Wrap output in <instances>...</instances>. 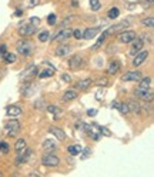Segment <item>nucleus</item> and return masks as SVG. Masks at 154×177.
Wrapping results in <instances>:
<instances>
[{
	"instance_id": "nucleus-47",
	"label": "nucleus",
	"mask_w": 154,
	"mask_h": 177,
	"mask_svg": "<svg viewBox=\"0 0 154 177\" xmlns=\"http://www.w3.org/2000/svg\"><path fill=\"white\" fill-rule=\"evenodd\" d=\"M103 96H104V90L101 88V90H99L97 93H96V99L100 100V99H103Z\"/></svg>"
},
{
	"instance_id": "nucleus-50",
	"label": "nucleus",
	"mask_w": 154,
	"mask_h": 177,
	"mask_svg": "<svg viewBox=\"0 0 154 177\" xmlns=\"http://www.w3.org/2000/svg\"><path fill=\"white\" fill-rule=\"evenodd\" d=\"M84 124H86V123H76V129L77 130H84Z\"/></svg>"
},
{
	"instance_id": "nucleus-24",
	"label": "nucleus",
	"mask_w": 154,
	"mask_h": 177,
	"mask_svg": "<svg viewBox=\"0 0 154 177\" xmlns=\"http://www.w3.org/2000/svg\"><path fill=\"white\" fill-rule=\"evenodd\" d=\"M77 96H78V93H77L76 90H67V91H64V94H63V97L61 99L64 100V101H70V100H74L77 99Z\"/></svg>"
},
{
	"instance_id": "nucleus-33",
	"label": "nucleus",
	"mask_w": 154,
	"mask_h": 177,
	"mask_svg": "<svg viewBox=\"0 0 154 177\" xmlns=\"http://www.w3.org/2000/svg\"><path fill=\"white\" fill-rule=\"evenodd\" d=\"M49 39H50V32H47V30H43V32H40V33H39V40H40V42H47V40H49Z\"/></svg>"
},
{
	"instance_id": "nucleus-21",
	"label": "nucleus",
	"mask_w": 154,
	"mask_h": 177,
	"mask_svg": "<svg viewBox=\"0 0 154 177\" xmlns=\"http://www.w3.org/2000/svg\"><path fill=\"white\" fill-rule=\"evenodd\" d=\"M91 84H93V80L91 79H83L78 83H76V88H78V90H87Z\"/></svg>"
},
{
	"instance_id": "nucleus-14",
	"label": "nucleus",
	"mask_w": 154,
	"mask_h": 177,
	"mask_svg": "<svg viewBox=\"0 0 154 177\" xmlns=\"http://www.w3.org/2000/svg\"><path fill=\"white\" fill-rule=\"evenodd\" d=\"M141 79V72L138 70H134V72H127L123 74L121 80L123 81H136V80H140Z\"/></svg>"
},
{
	"instance_id": "nucleus-9",
	"label": "nucleus",
	"mask_w": 154,
	"mask_h": 177,
	"mask_svg": "<svg viewBox=\"0 0 154 177\" xmlns=\"http://www.w3.org/2000/svg\"><path fill=\"white\" fill-rule=\"evenodd\" d=\"M129 27H130V23H129V20H124V22L117 23V24L111 26L110 29L107 30V34H110V33H121V32L127 30Z\"/></svg>"
},
{
	"instance_id": "nucleus-57",
	"label": "nucleus",
	"mask_w": 154,
	"mask_h": 177,
	"mask_svg": "<svg viewBox=\"0 0 154 177\" xmlns=\"http://www.w3.org/2000/svg\"><path fill=\"white\" fill-rule=\"evenodd\" d=\"M77 4H78V3H77L76 0H73V1H71V6H73V7H76Z\"/></svg>"
},
{
	"instance_id": "nucleus-37",
	"label": "nucleus",
	"mask_w": 154,
	"mask_h": 177,
	"mask_svg": "<svg viewBox=\"0 0 154 177\" xmlns=\"http://www.w3.org/2000/svg\"><path fill=\"white\" fill-rule=\"evenodd\" d=\"M9 150H10V146H9V143H6V142H1V143H0V152H1L3 154L9 153Z\"/></svg>"
},
{
	"instance_id": "nucleus-56",
	"label": "nucleus",
	"mask_w": 154,
	"mask_h": 177,
	"mask_svg": "<svg viewBox=\"0 0 154 177\" xmlns=\"http://www.w3.org/2000/svg\"><path fill=\"white\" fill-rule=\"evenodd\" d=\"M27 177H42V176H39V174H36V173H29Z\"/></svg>"
},
{
	"instance_id": "nucleus-16",
	"label": "nucleus",
	"mask_w": 154,
	"mask_h": 177,
	"mask_svg": "<svg viewBox=\"0 0 154 177\" xmlns=\"http://www.w3.org/2000/svg\"><path fill=\"white\" fill-rule=\"evenodd\" d=\"M42 149H43L44 153H52V152H54L56 149H57V144H56L54 140L47 139V140H44L43 143H42Z\"/></svg>"
},
{
	"instance_id": "nucleus-49",
	"label": "nucleus",
	"mask_w": 154,
	"mask_h": 177,
	"mask_svg": "<svg viewBox=\"0 0 154 177\" xmlns=\"http://www.w3.org/2000/svg\"><path fill=\"white\" fill-rule=\"evenodd\" d=\"M39 22H40V19H39V17H32V19H30V23L34 24V26H39Z\"/></svg>"
},
{
	"instance_id": "nucleus-29",
	"label": "nucleus",
	"mask_w": 154,
	"mask_h": 177,
	"mask_svg": "<svg viewBox=\"0 0 154 177\" xmlns=\"http://www.w3.org/2000/svg\"><path fill=\"white\" fill-rule=\"evenodd\" d=\"M32 93H33V84H30V83L23 84L22 94H24V96H32Z\"/></svg>"
},
{
	"instance_id": "nucleus-26",
	"label": "nucleus",
	"mask_w": 154,
	"mask_h": 177,
	"mask_svg": "<svg viewBox=\"0 0 154 177\" xmlns=\"http://www.w3.org/2000/svg\"><path fill=\"white\" fill-rule=\"evenodd\" d=\"M54 74V69L50 67V69H43L40 73H39V77L40 79H47V77H52Z\"/></svg>"
},
{
	"instance_id": "nucleus-20",
	"label": "nucleus",
	"mask_w": 154,
	"mask_h": 177,
	"mask_svg": "<svg viewBox=\"0 0 154 177\" xmlns=\"http://www.w3.org/2000/svg\"><path fill=\"white\" fill-rule=\"evenodd\" d=\"M99 33V27H91V29H86L84 32H83V39H86V40H91V39H94L96 37V34Z\"/></svg>"
},
{
	"instance_id": "nucleus-1",
	"label": "nucleus",
	"mask_w": 154,
	"mask_h": 177,
	"mask_svg": "<svg viewBox=\"0 0 154 177\" xmlns=\"http://www.w3.org/2000/svg\"><path fill=\"white\" fill-rule=\"evenodd\" d=\"M84 132L87 133L88 136L94 140V142H97L100 140L103 136H101V133H100V127L99 124H96V123H91V124H84Z\"/></svg>"
},
{
	"instance_id": "nucleus-23",
	"label": "nucleus",
	"mask_w": 154,
	"mask_h": 177,
	"mask_svg": "<svg viewBox=\"0 0 154 177\" xmlns=\"http://www.w3.org/2000/svg\"><path fill=\"white\" fill-rule=\"evenodd\" d=\"M67 152H69L70 156H78L81 152H83V147H81L80 144H71V146L67 147Z\"/></svg>"
},
{
	"instance_id": "nucleus-7",
	"label": "nucleus",
	"mask_w": 154,
	"mask_h": 177,
	"mask_svg": "<svg viewBox=\"0 0 154 177\" xmlns=\"http://www.w3.org/2000/svg\"><path fill=\"white\" fill-rule=\"evenodd\" d=\"M37 32V26H34L32 23H24L19 27V34L20 36H33Z\"/></svg>"
},
{
	"instance_id": "nucleus-55",
	"label": "nucleus",
	"mask_w": 154,
	"mask_h": 177,
	"mask_svg": "<svg viewBox=\"0 0 154 177\" xmlns=\"http://www.w3.org/2000/svg\"><path fill=\"white\" fill-rule=\"evenodd\" d=\"M22 14H23V10H16L14 11V16H17V17H20Z\"/></svg>"
},
{
	"instance_id": "nucleus-31",
	"label": "nucleus",
	"mask_w": 154,
	"mask_h": 177,
	"mask_svg": "<svg viewBox=\"0 0 154 177\" xmlns=\"http://www.w3.org/2000/svg\"><path fill=\"white\" fill-rule=\"evenodd\" d=\"M24 147H26V140H24V139H19V140L16 142V144H14V150H16L17 153L22 152Z\"/></svg>"
},
{
	"instance_id": "nucleus-36",
	"label": "nucleus",
	"mask_w": 154,
	"mask_h": 177,
	"mask_svg": "<svg viewBox=\"0 0 154 177\" xmlns=\"http://www.w3.org/2000/svg\"><path fill=\"white\" fill-rule=\"evenodd\" d=\"M119 111H120L121 114H129V113H130V110H129L127 103H120V104H119Z\"/></svg>"
},
{
	"instance_id": "nucleus-30",
	"label": "nucleus",
	"mask_w": 154,
	"mask_h": 177,
	"mask_svg": "<svg viewBox=\"0 0 154 177\" xmlns=\"http://www.w3.org/2000/svg\"><path fill=\"white\" fill-rule=\"evenodd\" d=\"M3 59H4L6 63H16V62H17V57H16L14 53H4Z\"/></svg>"
},
{
	"instance_id": "nucleus-10",
	"label": "nucleus",
	"mask_w": 154,
	"mask_h": 177,
	"mask_svg": "<svg viewBox=\"0 0 154 177\" xmlns=\"http://www.w3.org/2000/svg\"><path fill=\"white\" fill-rule=\"evenodd\" d=\"M83 57L80 55H74L73 57H70L69 59V67L71 69V70H78L80 67L83 66Z\"/></svg>"
},
{
	"instance_id": "nucleus-13",
	"label": "nucleus",
	"mask_w": 154,
	"mask_h": 177,
	"mask_svg": "<svg viewBox=\"0 0 154 177\" xmlns=\"http://www.w3.org/2000/svg\"><path fill=\"white\" fill-rule=\"evenodd\" d=\"M71 50H73V46H71V44H60V46H57V49H56V56H59V57H66L67 55L71 53Z\"/></svg>"
},
{
	"instance_id": "nucleus-40",
	"label": "nucleus",
	"mask_w": 154,
	"mask_h": 177,
	"mask_svg": "<svg viewBox=\"0 0 154 177\" xmlns=\"http://www.w3.org/2000/svg\"><path fill=\"white\" fill-rule=\"evenodd\" d=\"M99 127H100V133H101V136H103V134H104L106 137H110V136H111V132L107 129V127H104V126H99Z\"/></svg>"
},
{
	"instance_id": "nucleus-34",
	"label": "nucleus",
	"mask_w": 154,
	"mask_h": 177,
	"mask_svg": "<svg viewBox=\"0 0 154 177\" xmlns=\"http://www.w3.org/2000/svg\"><path fill=\"white\" fill-rule=\"evenodd\" d=\"M119 16H120V10L117 7H111L110 10H109V17L110 19H117Z\"/></svg>"
},
{
	"instance_id": "nucleus-41",
	"label": "nucleus",
	"mask_w": 154,
	"mask_h": 177,
	"mask_svg": "<svg viewBox=\"0 0 154 177\" xmlns=\"http://www.w3.org/2000/svg\"><path fill=\"white\" fill-rule=\"evenodd\" d=\"M56 20H57V17H56L54 13H50V14L47 16V23H49V24H52V26L56 24Z\"/></svg>"
},
{
	"instance_id": "nucleus-48",
	"label": "nucleus",
	"mask_w": 154,
	"mask_h": 177,
	"mask_svg": "<svg viewBox=\"0 0 154 177\" xmlns=\"http://www.w3.org/2000/svg\"><path fill=\"white\" fill-rule=\"evenodd\" d=\"M97 84H99V86H107V79H100L99 81H97Z\"/></svg>"
},
{
	"instance_id": "nucleus-42",
	"label": "nucleus",
	"mask_w": 154,
	"mask_h": 177,
	"mask_svg": "<svg viewBox=\"0 0 154 177\" xmlns=\"http://www.w3.org/2000/svg\"><path fill=\"white\" fill-rule=\"evenodd\" d=\"M71 36H74L77 40H80V39H83V32H81L80 29H77V30H74V32H73V34H71Z\"/></svg>"
},
{
	"instance_id": "nucleus-43",
	"label": "nucleus",
	"mask_w": 154,
	"mask_h": 177,
	"mask_svg": "<svg viewBox=\"0 0 154 177\" xmlns=\"http://www.w3.org/2000/svg\"><path fill=\"white\" fill-rule=\"evenodd\" d=\"M61 80L66 81V83H70V81H71V76L67 74V73H63V74H61Z\"/></svg>"
},
{
	"instance_id": "nucleus-54",
	"label": "nucleus",
	"mask_w": 154,
	"mask_h": 177,
	"mask_svg": "<svg viewBox=\"0 0 154 177\" xmlns=\"http://www.w3.org/2000/svg\"><path fill=\"white\" fill-rule=\"evenodd\" d=\"M83 150H84V154H83V159H86V157H87V156L90 154V150H88V149H83Z\"/></svg>"
},
{
	"instance_id": "nucleus-12",
	"label": "nucleus",
	"mask_w": 154,
	"mask_h": 177,
	"mask_svg": "<svg viewBox=\"0 0 154 177\" xmlns=\"http://www.w3.org/2000/svg\"><path fill=\"white\" fill-rule=\"evenodd\" d=\"M144 46V40H143V37L141 36H138V37H136L134 40L131 42V50H130V55L134 56V55H137L140 50H141V47Z\"/></svg>"
},
{
	"instance_id": "nucleus-38",
	"label": "nucleus",
	"mask_w": 154,
	"mask_h": 177,
	"mask_svg": "<svg viewBox=\"0 0 154 177\" xmlns=\"http://www.w3.org/2000/svg\"><path fill=\"white\" fill-rule=\"evenodd\" d=\"M141 24H143V26H147V27H153V26H154V19H153V17L143 19V20H141Z\"/></svg>"
},
{
	"instance_id": "nucleus-11",
	"label": "nucleus",
	"mask_w": 154,
	"mask_h": 177,
	"mask_svg": "<svg viewBox=\"0 0 154 177\" xmlns=\"http://www.w3.org/2000/svg\"><path fill=\"white\" fill-rule=\"evenodd\" d=\"M136 37H137L136 32H133V30H124V32H121L119 34V40L121 43H131Z\"/></svg>"
},
{
	"instance_id": "nucleus-22",
	"label": "nucleus",
	"mask_w": 154,
	"mask_h": 177,
	"mask_svg": "<svg viewBox=\"0 0 154 177\" xmlns=\"http://www.w3.org/2000/svg\"><path fill=\"white\" fill-rule=\"evenodd\" d=\"M127 106H129V110L130 113H136V114H140L141 113V107H140V103H137V101H127Z\"/></svg>"
},
{
	"instance_id": "nucleus-6",
	"label": "nucleus",
	"mask_w": 154,
	"mask_h": 177,
	"mask_svg": "<svg viewBox=\"0 0 154 177\" xmlns=\"http://www.w3.org/2000/svg\"><path fill=\"white\" fill-rule=\"evenodd\" d=\"M4 132H6V134H9V136L17 134V133L20 132V123L17 122V120H10L9 123L4 124Z\"/></svg>"
},
{
	"instance_id": "nucleus-53",
	"label": "nucleus",
	"mask_w": 154,
	"mask_h": 177,
	"mask_svg": "<svg viewBox=\"0 0 154 177\" xmlns=\"http://www.w3.org/2000/svg\"><path fill=\"white\" fill-rule=\"evenodd\" d=\"M154 0H148V1H146V3H143V7H148V6H151L153 4Z\"/></svg>"
},
{
	"instance_id": "nucleus-25",
	"label": "nucleus",
	"mask_w": 154,
	"mask_h": 177,
	"mask_svg": "<svg viewBox=\"0 0 154 177\" xmlns=\"http://www.w3.org/2000/svg\"><path fill=\"white\" fill-rule=\"evenodd\" d=\"M36 74H37V67L33 66V69H30V67H29V69L23 73V77L26 79V80H32Z\"/></svg>"
},
{
	"instance_id": "nucleus-45",
	"label": "nucleus",
	"mask_w": 154,
	"mask_h": 177,
	"mask_svg": "<svg viewBox=\"0 0 154 177\" xmlns=\"http://www.w3.org/2000/svg\"><path fill=\"white\" fill-rule=\"evenodd\" d=\"M73 19H74V17H73V16H70V17H66V19H64V20H63V22L60 23V24H61V26H67V24H69V23L71 22V20H73Z\"/></svg>"
},
{
	"instance_id": "nucleus-5",
	"label": "nucleus",
	"mask_w": 154,
	"mask_h": 177,
	"mask_svg": "<svg viewBox=\"0 0 154 177\" xmlns=\"http://www.w3.org/2000/svg\"><path fill=\"white\" fill-rule=\"evenodd\" d=\"M71 34H73V30L69 29V27H66V29H61L60 32H57V33H56L54 36H52L50 39H52V42H64V40H67Z\"/></svg>"
},
{
	"instance_id": "nucleus-2",
	"label": "nucleus",
	"mask_w": 154,
	"mask_h": 177,
	"mask_svg": "<svg viewBox=\"0 0 154 177\" xmlns=\"http://www.w3.org/2000/svg\"><path fill=\"white\" fill-rule=\"evenodd\" d=\"M16 50L17 53L22 56H30L33 53V44L30 43L29 40H22L16 44Z\"/></svg>"
},
{
	"instance_id": "nucleus-58",
	"label": "nucleus",
	"mask_w": 154,
	"mask_h": 177,
	"mask_svg": "<svg viewBox=\"0 0 154 177\" xmlns=\"http://www.w3.org/2000/svg\"><path fill=\"white\" fill-rule=\"evenodd\" d=\"M0 177H1V173H0Z\"/></svg>"
},
{
	"instance_id": "nucleus-27",
	"label": "nucleus",
	"mask_w": 154,
	"mask_h": 177,
	"mask_svg": "<svg viewBox=\"0 0 154 177\" xmlns=\"http://www.w3.org/2000/svg\"><path fill=\"white\" fill-rule=\"evenodd\" d=\"M47 111L49 113H52V114H54V117H60L61 114H63V110L60 109V107H57V106H53V104H50V106H47Z\"/></svg>"
},
{
	"instance_id": "nucleus-28",
	"label": "nucleus",
	"mask_w": 154,
	"mask_h": 177,
	"mask_svg": "<svg viewBox=\"0 0 154 177\" xmlns=\"http://www.w3.org/2000/svg\"><path fill=\"white\" fill-rule=\"evenodd\" d=\"M107 36H109V34H107V32H103V33H101V36L99 37V40L96 42V44H94L91 49H93V50H99L100 47H101V44L104 43V40H106V37H107Z\"/></svg>"
},
{
	"instance_id": "nucleus-35",
	"label": "nucleus",
	"mask_w": 154,
	"mask_h": 177,
	"mask_svg": "<svg viewBox=\"0 0 154 177\" xmlns=\"http://www.w3.org/2000/svg\"><path fill=\"white\" fill-rule=\"evenodd\" d=\"M88 3H90V7H91V10H94V11H97L100 7H101V3H100V0H90Z\"/></svg>"
},
{
	"instance_id": "nucleus-15",
	"label": "nucleus",
	"mask_w": 154,
	"mask_h": 177,
	"mask_svg": "<svg viewBox=\"0 0 154 177\" xmlns=\"http://www.w3.org/2000/svg\"><path fill=\"white\" fill-rule=\"evenodd\" d=\"M147 57H148V52H147V50L137 53V55H136V57H134V60H133V66L138 67L140 64H143L144 62L147 60Z\"/></svg>"
},
{
	"instance_id": "nucleus-32",
	"label": "nucleus",
	"mask_w": 154,
	"mask_h": 177,
	"mask_svg": "<svg viewBox=\"0 0 154 177\" xmlns=\"http://www.w3.org/2000/svg\"><path fill=\"white\" fill-rule=\"evenodd\" d=\"M150 86H151V77H144V79H140V86H138V87L150 88Z\"/></svg>"
},
{
	"instance_id": "nucleus-4",
	"label": "nucleus",
	"mask_w": 154,
	"mask_h": 177,
	"mask_svg": "<svg viewBox=\"0 0 154 177\" xmlns=\"http://www.w3.org/2000/svg\"><path fill=\"white\" fill-rule=\"evenodd\" d=\"M134 96L138 97L141 100H146V101H153V91L150 88H143V87H137L134 90Z\"/></svg>"
},
{
	"instance_id": "nucleus-19",
	"label": "nucleus",
	"mask_w": 154,
	"mask_h": 177,
	"mask_svg": "<svg viewBox=\"0 0 154 177\" xmlns=\"http://www.w3.org/2000/svg\"><path fill=\"white\" fill-rule=\"evenodd\" d=\"M22 114V109L19 106H9L6 109V116L7 117H17Z\"/></svg>"
},
{
	"instance_id": "nucleus-39",
	"label": "nucleus",
	"mask_w": 154,
	"mask_h": 177,
	"mask_svg": "<svg viewBox=\"0 0 154 177\" xmlns=\"http://www.w3.org/2000/svg\"><path fill=\"white\" fill-rule=\"evenodd\" d=\"M26 7H36L39 4V0H24Z\"/></svg>"
},
{
	"instance_id": "nucleus-18",
	"label": "nucleus",
	"mask_w": 154,
	"mask_h": 177,
	"mask_svg": "<svg viewBox=\"0 0 154 177\" xmlns=\"http://www.w3.org/2000/svg\"><path fill=\"white\" fill-rule=\"evenodd\" d=\"M121 69V63L119 60H113L109 63V67H107V73L109 74H117L119 72H120Z\"/></svg>"
},
{
	"instance_id": "nucleus-51",
	"label": "nucleus",
	"mask_w": 154,
	"mask_h": 177,
	"mask_svg": "<svg viewBox=\"0 0 154 177\" xmlns=\"http://www.w3.org/2000/svg\"><path fill=\"white\" fill-rule=\"evenodd\" d=\"M119 104H120V101H117V100H114V101L111 103V107H113V109H119Z\"/></svg>"
},
{
	"instance_id": "nucleus-46",
	"label": "nucleus",
	"mask_w": 154,
	"mask_h": 177,
	"mask_svg": "<svg viewBox=\"0 0 154 177\" xmlns=\"http://www.w3.org/2000/svg\"><path fill=\"white\" fill-rule=\"evenodd\" d=\"M96 114H97V109H88L87 110V116H90V117H93Z\"/></svg>"
},
{
	"instance_id": "nucleus-3",
	"label": "nucleus",
	"mask_w": 154,
	"mask_h": 177,
	"mask_svg": "<svg viewBox=\"0 0 154 177\" xmlns=\"http://www.w3.org/2000/svg\"><path fill=\"white\" fill-rule=\"evenodd\" d=\"M42 164L46 167H57L60 164V159L52 153H46L42 157Z\"/></svg>"
},
{
	"instance_id": "nucleus-44",
	"label": "nucleus",
	"mask_w": 154,
	"mask_h": 177,
	"mask_svg": "<svg viewBox=\"0 0 154 177\" xmlns=\"http://www.w3.org/2000/svg\"><path fill=\"white\" fill-rule=\"evenodd\" d=\"M4 53H7V47L6 44H0V57H3Z\"/></svg>"
},
{
	"instance_id": "nucleus-52",
	"label": "nucleus",
	"mask_w": 154,
	"mask_h": 177,
	"mask_svg": "<svg viewBox=\"0 0 154 177\" xmlns=\"http://www.w3.org/2000/svg\"><path fill=\"white\" fill-rule=\"evenodd\" d=\"M136 6H137L136 3H127V9H129V10H133V9H136Z\"/></svg>"
},
{
	"instance_id": "nucleus-8",
	"label": "nucleus",
	"mask_w": 154,
	"mask_h": 177,
	"mask_svg": "<svg viewBox=\"0 0 154 177\" xmlns=\"http://www.w3.org/2000/svg\"><path fill=\"white\" fill-rule=\"evenodd\" d=\"M30 156H32V150L29 147H24L22 152H19V154L16 157V166H20L23 163H26L30 159Z\"/></svg>"
},
{
	"instance_id": "nucleus-17",
	"label": "nucleus",
	"mask_w": 154,
	"mask_h": 177,
	"mask_svg": "<svg viewBox=\"0 0 154 177\" xmlns=\"http://www.w3.org/2000/svg\"><path fill=\"white\" fill-rule=\"evenodd\" d=\"M49 133L50 134H53L57 140H60V142H63L64 139H66V133L63 132L61 129H59V127H54V126H52V127H49Z\"/></svg>"
}]
</instances>
